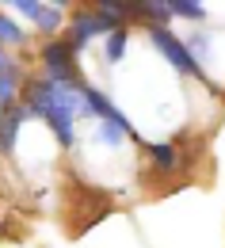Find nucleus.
I'll return each instance as SVG.
<instances>
[{"mask_svg":"<svg viewBox=\"0 0 225 248\" xmlns=\"http://www.w3.org/2000/svg\"><path fill=\"white\" fill-rule=\"evenodd\" d=\"M23 42H27L23 27H19L8 12H0V46H23Z\"/></svg>","mask_w":225,"mask_h":248,"instance_id":"7","label":"nucleus"},{"mask_svg":"<svg viewBox=\"0 0 225 248\" xmlns=\"http://www.w3.org/2000/svg\"><path fill=\"white\" fill-rule=\"evenodd\" d=\"M34 23H38V31L54 34V31H58V27L65 23V16H61V4H42V8H38V16H34Z\"/></svg>","mask_w":225,"mask_h":248,"instance_id":"6","label":"nucleus"},{"mask_svg":"<svg viewBox=\"0 0 225 248\" xmlns=\"http://www.w3.org/2000/svg\"><path fill=\"white\" fill-rule=\"evenodd\" d=\"M0 73H19V69H15V62L8 58V50H4V46H0Z\"/></svg>","mask_w":225,"mask_h":248,"instance_id":"12","label":"nucleus"},{"mask_svg":"<svg viewBox=\"0 0 225 248\" xmlns=\"http://www.w3.org/2000/svg\"><path fill=\"white\" fill-rule=\"evenodd\" d=\"M149 156H153V164H157L161 172L180 168V153H176V145H149Z\"/></svg>","mask_w":225,"mask_h":248,"instance_id":"9","label":"nucleus"},{"mask_svg":"<svg viewBox=\"0 0 225 248\" xmlns=\"http://www.w3.org/2000/svg\"><path fill=\"white\" fill-rule=\"evenodd\" d=\"M38 8H42V0H12V12H19L23 19H34Z\"/></svg>","mask_w":225,"mask_h":248,"instance_id":"10","label":"nucleus"},{"mask_svg":"<svg viewBox=\"0 0 225 248\" xmlns=\"http://www.w3.org/2000/svg\"><path fill=\"white\" fill-rule=\"evenodd\" d=\"M149 42H153V50H157V54H161L164 62L176 69V73L206 80V73H198V65H195L191 50H187V42H183V38H176L168 27H149Z\"/></svg>","mask_w":225,"mask_h":248,"instance_id":"2","label":"nucleus"},{"mask_svg":"<svg viewBox=\"0 0 225 248\" xmlns=\"http://www.w3.org/2000/svg\"><path fill=\"white\" fill-rule=\"evenodd\" d=\"M172 16H176V19L202 23V19H206V4H198V0H172Z\"/></svg>","mask_w":225,"mask_h":248,"instance_id":"8","label":"nucleus"},{"mask_svg":"<svg viewBox=\"0 0 225 248\" xmlns=\"http://www.w3.org/2000/svg\"><path fill=\"white\" fill-rule=\"evenodd\" d=\"M42 77L54 80V84H80V77H76V58H73V50L65 46V38L42 46Z\"/></svg>","mask_w":225,"mask_h":248,"instance_id":"3","label":"nucleus"},{"mask_svg":"<svg viewBox=\"0 0 225 248\" xmlns=\"http://www.w3.org/2000/svg\"><path fill=\"white\" fill-rule=\"evenodd\" d=\"M23 107L31 119H42L58 134L61 145L76 141V115H88L84 111V99H80V84H54L46 77H38L27 84L23 92Z\"/></svg>","mask_w":225,"mask_h":248,"instance_id":"1","label":"nucleus"},{"mask_svg":"<svg viewBox=\"0 0 225 248\" xmlns=\"http://www.w3.org/2000/svg\"><path fill=\"white\" fill-rule=\"evenodd\" d=\"M27 119H31V115H27V107H23V103H15V107H12V111L0 119V149H4V153H12V149H15L19 126L27 123Z\"/></svg>","mask_w":225,"mask_h":248,"instance_id":"4","label":"nucleus"},{"mask_svg":"<svg viewBox=\"0 0 225 248\" xmlns=\"http://www.w3.org/2000/svg\"><path fill=\"white\" fill-rule=\"evenodd\" d=\"M191 42H195V54H191L195 65H198V58H210V46H206V38H191Z\"/></svg>","mask_w":225,"mask_h":248,"instance_id":"11","label":"nucleus"},{"mask_svg":"<svg viewBox=\"0 0 225 248\" xmlns=\"http://www.w3.org/2000/svg\"><path fill=\"white\" fill-rule=\"evenodd\" d=\"M126 42H130V31L126 27H119V31L107 34V42H103V58L111 65H119L122 58H126Z\"/></svg>","mask_w":225,"mask_h":248,"instance_id":"5","label":"nucleus"}]
</instances>
